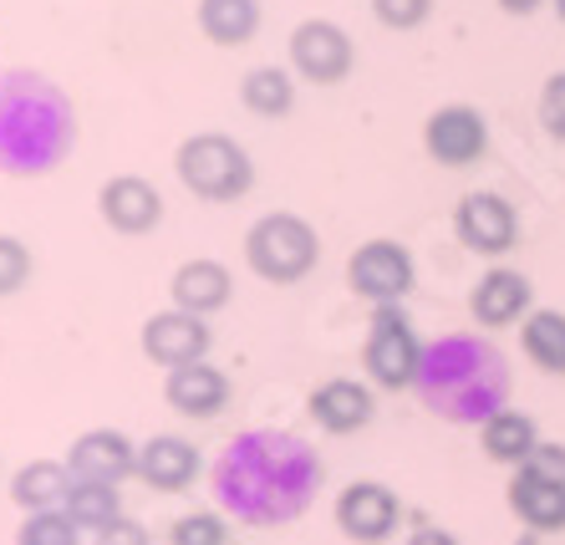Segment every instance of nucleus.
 <instances>
[{"label":"nucleus","mask_w":565,"mask_h":545,"mask_svg":"<svg viewBox=\"0 0 565 545\" xmlns=\"http://www.w3.org/2000/svg\"><path fill=\"white\" fill-rule=\"evenodd\" d=\"M15 545H82V531L72 525V515H66V510H41V515L21 520Z\"/></svg>","instance_id":"obj_24"},{"label":"nucleus","mask_w":565,"mask_h":545,"mask_svg":"<svg viewBox=\"0 0 565 545\" xmlns=\"http://www.w3.org/2000/svg\"><path fill=\"white\" fill-rule=\"evenodd\" d=\"M520 469H530V474H540V479H561V484H565V449H561V444H540V449L530 453Z\"/></svg>","instance_id":"obj_30"},{"label":"nucleus","mask_w":565,"mask_h":545,"mask_svg":"<svg viewBox=\"0 0 565 545\" xmlns=\"http://www.w3.org/2000/svg\"><path fill=\"white\" fill-rule=\"evenodd\" d=\"M356 62V46L337 21H301V26L290 31V67L301 72L306 82L316 87H331V82H342Z\"/></svg>","instance_id":"obj_9"},{"label":"nucleus","mask_w":565,"mask_h":545,"mask_svg":"<svg viewBox=\"0 0 565 545\" xmlns=\"http://www.w3.org/2000/svg\"><path fill=\"white\" fill-rule=\"evenodd\" d=\"M423 148H428V159L444 163V169H469L489 153V122L479 107L469 103H448L438 113H428L423 122Z\"/></svg>","instance_id":"obj_7"},{"label":"nucleus","mask_w":565,"mask_h":545,"mask_svg":"<svg viewBox=\"0 0 565 545\" xmlns=\"http://www.w3.org/2000/svg\"><path fill=\"white\" fill-rule=\"evenodd\" d=\"M239 103L250 107L255 118H286L296 107V82L286 67H250L239 77Z\"/></svg>","instance_id":"obj_22"},{"label":"nucleus","mask_w":565,"mask_h":545,"mask_svg":"<svg viewBox=\"0 0 565 545\" xmlns=\"http://www.w3.org/2000/svg\"><path fill=\"white\" fill-rule=\"evenodd\" d=\"M413 280H418L413 250L397 245V239H367V245H356L352 260H347V286H352L362 301H372V307H397V301L413 291Z\"/></svg>","instance_id":"obj_4"},{"label":"nucleus","mask_w":565,"mask_h":545,"mask_svg":"<svg viewBox=\"0 0 565 545\" xmlns=\"http://www.w3.org/2000/svg\"><path fill=\"white\" fill-rule=\"evenodd\" d=\"M169 545H230V525L214 510H189L169 525Z\"/></svg>","instance_id":"obj_25"},{"label":"nucleus","mask_w":565,"mask_h":545,"mask_svg":"<svg viewBox=\"0 0 565 545\" xmlns=\"http://www.w3.org/2000/svg\"><path fill=\"white\" fill-rule=\"evenodd\" d=\"M66 494H72V469L62 459H31L21 464V474L11 479V500L26 515H41V510H62Z\"/></svg>","instance_id":"obj_18"},{"label":"nucleus","mask_w":565,"mask_h":545,"mask_svg":"<svg viewBox=\"0 0 565 545\" xmlns=\"http://www.w3.org/2000/svg\"><path fill=\"white\" fill-rule=\"evenodd\" d=\"M362 367L377 387L387 393H403V387L418 383L423 367V342L413 332V321L403 317V307H377L367 327V346H362Z\"/></svg>","instance_id":"obj_3"},{"label":"nucleus","mask_w":565,"mask_h":545,"mask_svg":"<svg viewBox=\"0 0 565 545\" xmlns=\"http://www.w3.org/2000/svg\"><path fill=\"white\" fill-rule=\"evenodd\" d=\"M510 510L530 535L565 531V484L561 479H540V474H530V469H514Z\"/></svg>","instance_id":"obj_17"},{"label":"nucleus","mask_w":565,"mask_h":545,"mask_svg":"<svg viewBox=\"0 0 565 545\" xmlns=\"http://www.w3.org/2000/svg\"><path fill=\"white\" fill-rule=\"evenodd\" d=\"M66 515H72V525L77 531H107L113 520L122 515V494L118 484H82V479H72V494H66Z\"/></svg>","instance_id":"obj_23"},{"label":"nucleus","mask_w":565,"mask_h":545,"mask_svg":"<svg viewBox=\"0 0 565 545\" xmlns=\"http://www.w3.org/2000/svg\"><path fill=\"white\" fill-rule=\"evenodd\" d=\"M530 311H535V286H530L525 270L514 266H489L479 276V286L469 291V317L484 332H504L514 321H525Z\"/></svg>","instance_id":"obj_11"},{"label":"nucleus","mask_w":565,"mask_h":545,"mask_svg":"<svg viewBox=\"0 0 565 545\" xmlns=\"http://www.w3.org/2000/svg\"><path fill=\"white\" fill-rule=\"evenodd\" d=\"M97 214L118 235H153L163 225V194L138 173H118L97 189Z\"/></svg>","instance_id":"obj_12"},{"label":"nucleus","mask_w":565,"mask_h":545,"mask_svg":"<svg viewBox=\"0 0 565 545\" xmlns=\"http://www.w3.org/2000/svg\"><path fill=\"white\" fill-rule=\"evenodd\" d=\"M199 31L214 46H245L260 31V0H199Z\"/></svg>","instance_id":"obj_20"},{"label":"nucleus","mask_w":565,"mask_h":545,"mask_svg":"<svg viewBox=\"0 0 565 545\" xmlns=\"http://www.w3.org/2000/svg\"><path fill=\"white\" fill-rule=\"evenodd\" d=\"M306 413H311L316 428L327 434H362L377 413V398H372L367 383H352V377H331L306 398Z\"/></svg>","instance_id":"obj_14"},{"label":"nucleus","mask_w":565,"mask_h":545,"mask_svg":"<svg viewBox=\"0 0 565 545\" xmlns=\"http://www.w3.org/2000/svg\"><path fill=\"white\" fill-rule=\"evenodd\" d=\"M520 346H525V357L535 362L540 373L561 377L565 373V311L555 307H540L520 321Z\"/></svg>","instance_id":"obj_21"},{"label":"nucleus","mask_w":565,"mask_h":545,"mask_svg":"<svg viewBox=\"0 0 565 545\" xmlns=\"http://www.w3.org/2000/svg\"><path fill=\"white\" fill-rule=\"evenodd\" d=\"M403 545H459V535L444 531V525H418V531H413Z\"/></svg>","instance_id":"obj_31"},{"label":"nucleus","mask_w":565,"mask_h":545,"mask_svg":"<svg viewBox=\"0 0 565 545\" xmlns=\"http://www.w3.org/2000/svg\"><path fill=\"white\" fill-rule=\"evenodd\" d=\"M540 128H545L555 143H565V72L545 77V87H540Z\"/></svg>","instance_id":"obj_28"},{"label":"nucleus","mask_w":565,"mask_h":545,"mask_svg":"<svg viewBox=\"0 0 565 545\" xmlns=\"http://www.w3.org/2000/svg\"><path fill=\"white\" fill-rule=\"evenodd\" d=\"M62 464L82 484H122L128 474H138V444L122 428H87L82 439H72Z\"/></svg>","instance_id":"obj_10"},{"label":"nucleus","mask_w":565,"mask_h":545,"mask_svg":"<svg viewBox=\"0 0 565 545\" xmlns=\"http://www.w3.org/2000/svg\"><path fill=\"white\" fill-rule=\"evenodd\" d=\"M479 444H484L489 459H500V464H525L530 453L540 449V428L530 413H514V408H500L489 413L484 424H479Z\"/></svg>","instance_id":"obj_19"},{"label":"nucleus","mask_w":565,"mask_h":545,"mask_svg":"<svg viewBox=\"0 0 565 545\" xmlns=\"http://www.w3.org/2000/svg\"><path fill=\"white\" fill-rule=\"evenodd\" d=\"M31 250L15 235H0V296H15L31 280Z\"/></svg>","instance_id":"obj_26"},{"label":"nucleus","mask_w":565,"mask_h":545,"mask_svg":"<svg viewBox=\"0 0 565 545\" xmlns=\"http://www.w3.org/2000/svg\"><path fill=\"white\" fill-rule=\"evenodd\" d=\"M204 469L199 449L179 434H153L148 444H138V479H143L153 494H179L189 490Z\"/></svg>","instance_id":"obj_13"},{"label":"nucleus","mask_w":565,"mask_h":545,"mask_svg":"<svg viewBox=\"0 0 565 545\" xmlns=\"http://www.w3.org/2000/svg\"><path fill=\"white\" fill-rule=\"evenodd\" d=\"M173 173H179V184H184L194 200H210V204H235V200H245L255 184L250 153L230 133L184 138L179 153H173Z\"/></svg>","instance_id":"obj_1"},{"label":"nucleus","mask_w":565,"mask_h":545,"mask_svg":"<svg viewBox=\"0 0 565 545\" xmlns=\"http://www.w3.org/2000/svg\"><path fill=\"white\" fill-rule=\"evenodd\" d=\"M169 296H173V307L189 311V317H214L220 307H230V296H235V276H230V266L199 255V260H184V266L173 270Z\"/></svg>","instance_id":"obj_15"},{"label":"nucleus","mask_w":565,"mask_h":545,"mask_svg":"<svg viewBox=\"0 0 565 545\" xmlns=\"http://www.w3.org/2000/svg\"><path fill=\"white\" fill-rule=\"evenodd\" d=\"M403 525V500L397 490H387L382 479H356L337 494V531L356 545H382L393 541Z\"/></svg>","instance_id":"obj_6"},{"label":"nucleus","mask_w":565,"mask_h":545,"mask_svg":"<svg viewBox=\"0 0 565 545\" xmlns=\"http://www.w3.org/2000/svg\"><path fill=\"white\" fill-rule=\"evenodd\" d=\"M97 545H153V535H148V525L143 520H132V515H118L107 531H97L93 535Z\"/></svg>","instance_id":"obj_29"},{"label":"nucleus","mask_w":565,"mask_h":545,"mask_svg":"<svg viewBox=\"0 0 565 545\" xmlns=\"http://www.w3.org/2000/svg\"><path fill=\"white\" fill-rule=\"evenodd\" d=\"M434 0H372V15H377L387 31H413L428 21Z\"/></svg>","instance_id":"obj_27"},{"label":"nucleus","mask_w":565,"mask_h":545,"mask_svg":"<svg viewBox=\"0 0 565 545\" xmlns=\"http://www.w3.org/2000/svg\"><path fill=\"white\" fill-rule=\"evenodd\" d=\"M143 357L158 362L163 373L194 367V362L210 357V321L189 317V311H179V307L153 311V317L143 321Z\"/></svg>","instance_id":"obj_8"},{"label":"nucleus","mask_w":565,"mask_h":545,"mask_svg":"<svg viewBox=\"0 0 565 545\" xmlns=\"http://www.w3.org/2000/svg\"><path fill=\"white\" fill-rule=\"evenodd\" d=\"M245 260H250V270L260 280H270V286H296V280H306L316 270V260H321V239H316V229L306 225L301 214L276 210V214H260L250 225V235H245Z\"/></svg>","instance_id":"obj_2"},{"label":"nucleus","mask_w":565,"mask_h":545,"mask_svg":"<svg viewBox=\"0 0 565 545\" xmlns=\"http://www.w3.org/2000/svg\"><path fill=\"white\" fill-rule=\"evenodd\" d=\"M500 6H504L510 15H530V11H540L545 0H500Z\"/></svg>","instance_id":"obj_32"},{"label":"nucleus","mask_w":565,"mask_h":545,"mask_svg":"<svg viewBox=\"0 0 565 545\" xmlns=\"http://www.w3.org/2000/svg\"><path fill=\"white\" fill-rule=\"evenodd\" d=\"M163 403L184 418H214L230 403V377L214 367V362H194V367H179V373L163 377Z\"/></svg>","instance_id":"obj_16"},{"label":"nucleus","mask_w":565,"mask_h":545,"mask_svg":"<svg viewBox=\"0 0 565 545\" xmlns=\"http://www.w3.org/2000/svg\"><path fill=\"white\" fill-rule=\"evenodd\" d=\"M454 235H459L463 250L500 260V255H510L520 245V214L494 189H473V194L459 200V210H454Z\"/></svg>","instance_id":"obj_5"},{"label":"nucleus","mask_w":565,"mask_h":545,"mask_svg":"<svg viewBox=\"0 0 565 545\" xmlns=\"http://www.w3.org/2000/svg\"><path fill=\"white\" fill-rule=\"evenodd\" d=\"M555 15H561V21H565V0H555Z\"/></svg>","instance_id":"obj_33"}]
</instances>
